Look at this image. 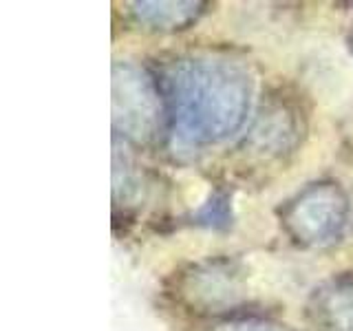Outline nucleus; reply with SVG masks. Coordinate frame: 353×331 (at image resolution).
Segmentation results:
<instances>
[{"mask_svg":"<svg viewBox=\"0 0 353 331\" xmlns=\"http://www.w3.org/2000/svg\"><path fill=\"white\" fill-rule=\"evenodd\" d=\"M132 16L141 25L159 31H176L190 27L203 14V3L194 0H139L130 3Z\"/></svg>","mask_w":353,"mask_h":331,"instance_id":"obj_6","label":"nucleus"},{"mask_svg":"<svg viewBox=\"0 0 353 331\" xmlns=\"http://www.w3.org/2000/svg\"><path fill=\"white\" fill-rule=\"evenodd\" d=\"M154 325H146V323H139V320H126L124 327H117L115 331H154Z\"/></svg>","mask_w":353,"mask_h":331,"instance_id":"obj_11","label":"nucleus"},{"mask_svg":"<svg viewBox=\"0 0 353 331\" xmlns=\"http://www.w3.org/2000/svg\"><path fill=\"white\" fill-rule=\"evenodd\" d=\"M174 137L188 146L216 143L245 124L254 77L245 64L228 55H192L165 75Z\"/></svg>","mask_w":353,"mask_h":331,"instance_id":"obj_1","label":"nucleus"},{"mask_svg":"<svg viewBox=\"0 0 353 331\" xmlns=\"http://www.w3.org/2000/svg\"><path fill=\"white\" fill-rule=\"evenodd\" d=\"M199 223L210 225V228H223L230 223V203L225 197H210L208 201L199 208L196 212Z\"/></svg>","mask_w":353,"mask_h":331,"instance_id":"obj_9","label":"nucleus"},{"mask_svg":"<svg viewBox=\"0 0 353 331\" xmlns=\"http://www.w3.org/2000/svg\"><path fill=\"white\" fill-rule=\"evenodd\" d=\"M318 309L331 331H353V283H334L318 296Z\"/></svg>","mask_w":353,"mask_h":331,"instance_id":"obj_7","label":"nucleus"},{"mask_svg":"<svg viewBox=\"0 0 353 331\" xmlns=\"http://www.w3.org/2000/svg\"><path fill=\"white\" fill-rule=\"evenodd\" d=\"M214 331H292L283 325L268 323L261 318H241V320H230V323L219 325Z\"/></svg>","mask_w":353,"mask_h":331,"instance_id":"obj_10","label":"nucleus"},{"mask_svg":"<svg viewBox=\"0 0 353 331\" xmlns=\"http://www.w3.org/2000/svg\"><path fill=\"white\" fill-rule=\"evenodd\" d=\"M296 126L292 117L283 108H274L272 113L259 119L256 128L252 130V141L261 150H283L287 143L294 141Z\"/></svg>","mask_w":353,"mask_h":331,"instance_id":"obj_8","label":"nucleus"},{"mask_svg":"<svg viewBox=\"0 0 353 331\" xmlns=\"http://www.w3.org/2000/svg\"><path fill=\"white\" fill-rule=\"evenodd\" d=\"M283 221L290 234L305 245H329L347 230L349 199L336 183H318L294 199Z\"/></svg>","mask_w":353,"mask_h":331,"instance_id":"obj_2","label":"nucleus"},{"mask_svg":"<svg viewBox=\"0 0 353 331\" xmlns=\"http://www.w3.org/2000/svg\"><path fill=\"white\" fill-rule=\"evenodd\" d=\"M248 270L230 259H214L185 274L183 294L192 305L221 312L236 305L248 294Z\"/></svg>","mask_w":353,"mask_h":331,"instance_id":"obj_4","label":"nucleus"},{"mask_svg":"<svg viewBox=\"0 0 353 331\" xmlns=\"http://www.w3.org/2000/svg\"><path fill=\"white\" fill-rule=\"evenodd\" d=\"M159 95L148 73L132 62L113 64V126L132 141H146L159 124Z\"/></svg>","mask_w":353,"mask_h":331,"instance_id":"obj_3","label":"nucleus"},{"mask_svg":"<svg viewBox=\"0 0 353 331\" xmlns=\"http://www.w3.org/2000/svg\"><path fill=\"white\" fill-rule=\"evenodd\" d=\"M305 80L323 106L342 110L353 104V55L331 42H318L307 53Z\"/></svg>","mask_w":353,"mask_h":331,"instance_id":"obj_5","label":"nucleus"}]
</instances>
